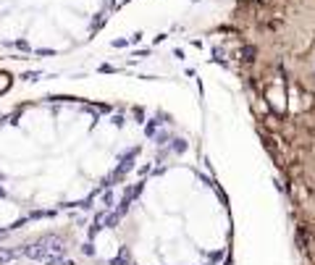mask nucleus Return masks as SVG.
Here are the masks:
<instances>
[{
	"label": "nucleus",
	"mask_w": 315,
	"mask_h": 265,
	"mask_svg": "<svg viewBox=\"0 0 315 265\" xmlns=\"http://www.w3.org/2000/svg\"><path fill=\"white\" fill-rule=\"evenodd\" d=\"M297 239H299V244H302L305 252L315 260V231L307 229V223H299L297 226Z\"/></svg>",
	"instance_id": "1"
},
{
	"label": "nucleus",
	"mask_w": 315,
	"mask_h": 265,
	"mask_svg": "<svg viewBox=\"0 0 315 265\" xmlns=\"http://www.w3.org/2000/svg\"><path fill=\"white\" fill-rule=\"evenodd\" d=\"M255 55H258V50H255V48H244V50L236 53V58L244 60V63H255Z\"/></svg>",
	"instance_id": "2"
},
{
	"label": "nucleus",
	"mask_w": 315,
	"mask_h": 265,
	"mask_svg": "<svg viewBox=\"0 0 315 265\" xmlns=\"http://www.w3.org/2000/svg\"><path fill=\"white\" fill-rule=\"evenodd\" d=\"M16 249H11V247H0V265H5V263H11V260H16Z\"/></svg>",
	"instance_id": "3"
},
{
	"label": "nucleus",
	"mask_w": 315,
	"mask_h": 265,
	"mask_svg": "<svg viewBox=\"0 0 315 265\" xmlns=\"http://www.w3.org/2000/svg\"><path fill=\"white\" fill-rule=\"evenodd\" d=\"M276 0H258V5H273Z\"/></svg>",
	"instance_id": "4"
},
{
	"label": "nucleus",
	"mask_w": 315,
	"mask_h": 265,
	"mask_svg": "<svg viewBox=\"0 0 315 265\" xmlns=\"http://www.w3.org/2000/svg\"><path fill=\"white\" fill-rule=\"evenodd\" d=\"M307 132H310V137H313V139H315V124H313V126H310V129H307Z\"/></svg>",
	"instance_id": "5"
}]
</instances>
